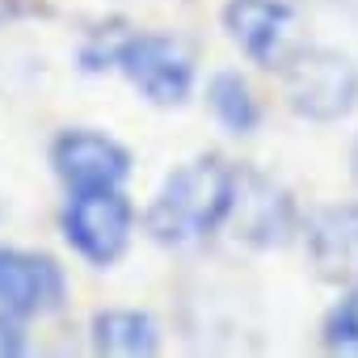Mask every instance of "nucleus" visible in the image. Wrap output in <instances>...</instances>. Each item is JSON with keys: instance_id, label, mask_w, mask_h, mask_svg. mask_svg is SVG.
Returning <instances> with one entry per match:
<instances>
[{"instance_id": "nucleus-1", "label": "nucleus", "mask_w": 358, "mask_h": 358, "mask_svg": "<svg viewBox=\"0 0 358 358\" xmlns=\"http://www.w3.org/2000/svg\"><path fill=\"white\" fill-rule=\"evenodd\" d=\"M236 182H241V169L228 164L220 152H203L186 160L182 169H173L164 177L152 207L143 211L148 236L164 249H186L215 236L232 215Z\"/></svg>"}, {"instance_id": "nucleus-2", "label": "nucleus", "mask_w": 358, "mask_h": 358, "mask_svg": "<svg viewBox=\"0 0 358 358\" xmlns=\"http://www.w3.org/2000/svg\"><path fill=\"white\" fill-rule=\"evenodd\" d=\"M282 97L303 122H341L358 106V64L333 47H303L282 59Z\"/></svg>"}, {"instance_id": "nucleus-3", "label": "nucleus", "mask_w": 358, "mask_h": 358, "mask_svg": "<svg viewBox=\"0 0 358 358\" xmlns=\"http://www.w3.org/2000/svg\"><path fill=\"white\" fill-rule=\"evenodd\" d=\"M64 241L97 270H110L135 232V207L122 194V186L114 190H76L59 215Z\"/></svg>"}, {"instance_id": "nucleus-4", "label": "nucleus", "mask_w": 358, "mask_h": 358, "mask_svg": "<svg viewBox=\"0 0 358 358\" xmlns=\"http://www.w3.org/2000/svg\"><path fill=\"white\" fill-rule=\"evenodd\" d=\"M118 72L139 89L143 101H152L160 110L186 106L194 93V55L173 34L131 30L118 51Z\"/></svg>"}, {"instance_id": "nucleus-5", "label": "nucleus", "mask_w": 358, "mask_h": 358, "mask_svg": "<svg viewBox=\"0 0 358 358\" xmlns=\"http://www.w3.org/2000/svg\"><path fill=\"white\" fill-rule=\"evenodd\" d=\"M51 169L68 186V194L76 190H114L131 177V152L93 127H68L51 139Z\"/></svg>"}, {"instance_id": "nucleus-6", "label": "nucleus", "mask_w": 358, "mask_h": 358, "mask_svg": "<svg viewBox=\"0 0 358 358\" xmlns=\"http://www.w3.org/2000/svg\"><path fill=\"white\" fill-rule=\"evenodd\" d=\"M228 228L249 249H282L299 232V211H295V199L274 177H266L257 169H241Z\"/></svg>"}, {"instance_id": "nucleus-7", "label": "nucleus", "mask_w": 358, "mask_h": 358, "mask_svg": "<svg viewBox=\"0 0 358 358\" xmlns=\"http://www.w3.org/2000/svg\"><path fill=\"white\" fill-rule=\"evenodd\" d=\"M64 299H68L64 266L51 253L0 245V312L30 320V316L59 312Z\"/></svg>"}, {"instance_id": "nucleus-8", "label": "nucleus", "mask_w": 358, "mask_h": 358, "mask_svg": "<svg viewBox=\"0 0 358 358\" xmlns=\"http://www.w3.org/2000/svg\"><path fill=\"white\" fill-rule=\"evenodd\" d=\"M291 22H295V9L287 0H228L224 5L228 38L257 68H282V43L291 34Z\"/></svg>"}, {"instance_id": "nucleus-9", "label": "nucleus", "mask_w": 358, "mask_h": 358, "mask_svg": "<svg viewBox=\"0 0 358 358\" xmlns=\"http://www.w3.org/2000/svg\"><path fill=\"white\" fill-rule=\"evenodd\" d=\"M303 241H308V257L320 278L329 282L350 278L358 270V207L354 203L320 207L316 215H308Z\"/></svg>"}, {"instance_id": "nucleus-10", "label": "nucleus", "mask_w": 358, "mask_h": 358, "mask_svg": "<svg viewBox=\"0 0 358 358\" xmlns=\"http://www.w3.org/2000/svg\"><path fill=\"white\" fill-rule=\"evenodd\" d=\"M93 354L110 358H152L160 350V324L139 308H106L89 324Z\"/></svg>"}, {"instance_id": "nucleus-11", "label": "nucleus", "mask_w": 358, "mask_h": 358, "mask_svg": "<svg viewBox=\"0 0 358 358\" xmlns=\"http://www.w3.org/2000/svg\"><path fill=\"white\" fill-rule=\"evenodd\" d=\"M207 106L228 135H253L262 127V106L241 72H215L207 80Z\"/></svg>"}, {"instance_id": "nucleus-12", "label": "nucleus", "mask_w": 358, "mask_h": 358, "mask_svg": "<svg viewBox=\"0 0 358 358\" xmlns=\"http://www.w3.org/2000/svg\"><path fill=\"white\" fill-rule=\"evenodd\" d=\"M320 341H324L329 354H350V358H358V287L345 291V295L329 308V316H324V324H320Z\"/></svg>"}, {"instance_id": "nucleus-13", "label": "nucleus", "mask_w": 358, "mask_h": 358, "mask_svg": "<svg viewBox=\"0 0 358 358\" xmlns=\"http://www.w3.org/2000/svg\"><path fill=\"white\" fill-rule=\"evenodd\" d=\"M127 34H131V30H127L122 22H106V26H97V30L85 38V47H80V68H85V72L118 68V51H122Z\"/></svg>"}, {"instance_id": "nucleus-14", "label": "nucleus", "mask_w": 358, "mask_h": 358, "mask_svg": "<svg viewBox=\"0 0 358 358\" xmlns=\"http://www.w3.org/2000/svg\"><path fill=\"white\" fill-rule=\"evenodd\" d=\"M17 354H26V333L17 324V316L0 312V358H17Z\"/></svg>"}, {"instance_id": "nucleus-15", "label": "nucleus", "mask_w": 358, "mask_h": 358, "mask_svg": "<svg viewBox=\"0 0 358 358\" xmlns=\"http://www.w3.org/2000/svg\"><path fill=\"white\" fill-rule=\"evenodd\" d=\"M350 173H354V182H358V143H354V152H350Z\"/></svg>"}, {"instance_id": "nucleus-16", "label": "nucleus", "mask_w": 358, "mask_h": 358, "mask_svg": "<svg viewBox=\"0 0 358 358\" xmlns=\"http://www.w3.org/2000/svg\"><path fill=\"white\" fill-rule=\"evenodd\" d=\"M0 17H5V5H0Z\"/></svg>"}]
</instances>
